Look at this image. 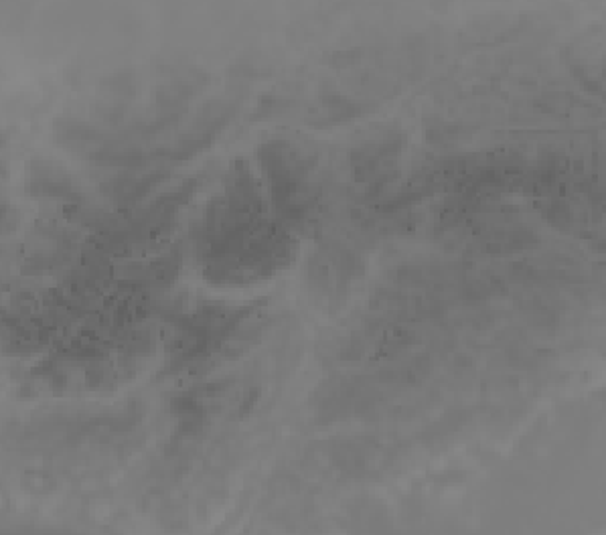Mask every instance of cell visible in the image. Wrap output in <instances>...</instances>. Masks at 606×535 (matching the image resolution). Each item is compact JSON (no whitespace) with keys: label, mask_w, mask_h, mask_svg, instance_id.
<instances>
[{"label":"cell","mask_w":606,"mask_h":535,"mask_svg":"<svg viewBox=\"0 0 606 535\" xmlns=\"http://www.w3.org/2000/svg\"><path fill=\"white\" fill-rule=\"evenodd\" d=\"M27 189L33 195H41V197H55V199L71 197V181L67 179L63 169L41 161L31 165V181Z\"/></svg>","instance_id":"6da1fadb"}]
</instances>
